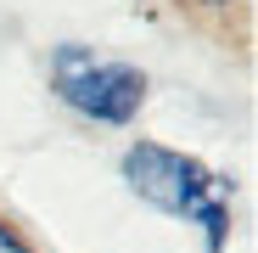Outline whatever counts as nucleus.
<instances>
[{
    "mask_svg": "<svg viewBox=\"0 0 258 253\" xmlns=\"http://www.w3.org/2000/svg\"><path fill=\"white\" fill-rule=\"evenodd\" d=\"M51 79H56V90H62L68 107L90 113V118H107V124L135 118V107L146 96V79L135 68L107 62V57L84 51V45H62L56 62H51Z\"/></svg>",
    "mask_w": 258,
    "mask_h": 253,
    "instance_id": "nucleus-2",
    "label": "nucleus"
},
{
    "mask_svg": "<svg viewBox=\"0 0 258 253\" xmlns=\"http://www.w3.org/2000/svg\"><path fill=\"white\" fill-rule=\"evenodd\" d=\"M0 253H28V247H23V242H17V236H12L6 225H0Z\"/></svg>",
    "mask_w": 258,
    "mask_h": 253,
    "instance_id": "nucleus-3",
    "label": "nucleus"
},
{
    "mask_svg": "<svg viewBox=\"0 0 258 253\" xmlns=\"http://www.w3.org/2000/svg\"><path fill=\"white\" fill-rule=\"evenodd\" d=\"M213 6H219V0H213Z\"/></svg>",
    "mask_w": 258,
    "mask_h": 253,
    "instance_id": "nucleus-4",
    "label": "nucleus"
},
{
    "mask_svg": "<svg viewBox=\"0 0 258 253\" xmlns=\"http://www.w3.org/2000/svg\"><path fill=\"white\" fill-rule=\"evenodd\" d=\"M123 175H129V186H135L146 203L168 208V214H197V220L208 225L213 247H219V236H225V208L213 203L219 180H208L191 158L168 152V146H129Z\"/></svg>",
    "mask_w": 258,
    "mask_h": 253,
    "instance_id": "nucleus-1",
    "label": "nucleus"
}]
</instances>
